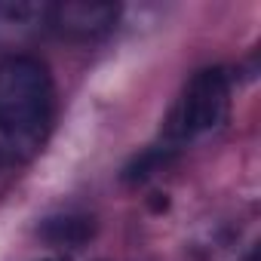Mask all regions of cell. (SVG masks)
I'll return each mask as SVG.
<instances>
[{"label":"cell","instance_id":"obj_1","mask_svg":"<svg viewBox=\"0 0 261 261\" xmlns=\"http://www.w3.org/2000/svg\"><path fill=\"white\" fill-rule=\"evenodd\" d=\"M56 83L34 56L0 59V139L13 148H34L53 126Z\"/></svg>","mask_w":261,"mask_h":261},{"label":"cell","instance_id":"obj_2","mask_svg":"<svg viewBox=\"0 0 261 261\" xmlns=\"http://www.w3.org/2000/svg\"><path fill=\"white\" fill-rule=\"evenodd\" d=\"M230 117V74L224 68H203L197 71L181 95L172 105L166 120V139L172 145L197 142L215 129H221Z\"/></svg>","mask_w":261,"mask_h":261},{"label":"cell","instance_id":"obj_3","mask_svg":"<svg viewBox=\"0 0 261 261\" xmlns=\"http://www.w3.org/2000/svg\"><path fill=\"white\" fill-rule=\"evenodd\" d=\"M120 19L117 4L105 0H59L49 7V34H59L74 43H92L114 31Z\"/></svg>","mask_w":261,"mask_h":261},{"label":"cell","instance_id":"obj_4","mask_svg":"<svg viewBox=\"0 0 261 261\" xmlns=\"http://www.w3.org/2000/svg\"><path fill=\"white\" fill-rule=\"evenodd\" d=\"M46 0H0V56H25L43 34H49Z\"/></svg>","mask_w":261,"mask_h":261},{"label":"cell","instance_id":"obj_5","mask_svg":"<svg viewBox=\"0 0 261 261\" xmlns=\"http://www.w3.org/2000/svg\"><path fill=\"white\" fill-rule=\"evenodd\" d=\"M95 224L86 215H59V218H46L40 224V237L53 246H65V249H77L92 237Z\"/></svg>","mask_w":261,"mask_h":261}]
</instances>
